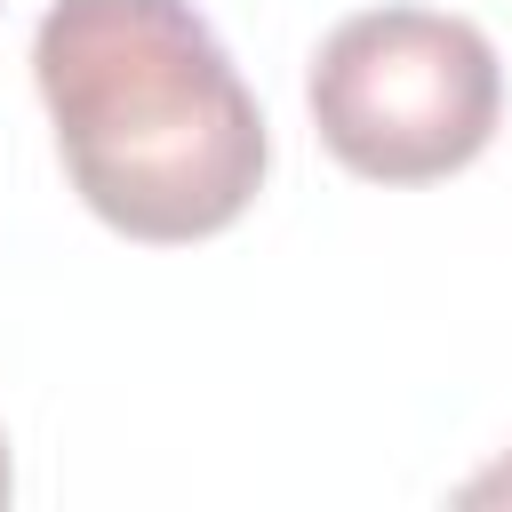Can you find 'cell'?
<instances>
[{
    "label": "cell",
    "instance_id": "1",
    "mask_svg": "<svg viewBox=\"0 0 512 512\" xmlns=\"http://www.w3.org/2000/svg\"><path fill=\"white\" fill-rule=\"evenodd\" d=\"M32 80L72 192L120 240L184 248L256 208L272 136L192 0H56Z\"/></svg>",
    "mask_w": 512,
    "mask_h": 512
},
{
    "label": "cell",
    "instance_id": "2",
    "mask_svg": "<svg viewBox=\"0 0 512 512\" xmlns=\"http://www.w3.org/2000/svg\"><path fill=\"white\" fill-rule=\"evenodd\" d=\"M304 104L320 144L352 176L440 184L488 152L504 120V64L472 16L360 8L320 40L304 72Z\"/></svg>",
    "mask_w": 512,
    "mask_h": 512
},
{
    "label": "cell",
    "instance_id": "3",
    "mask_svg": "<svg viewBox=\"0 0 512 512\" xmlns=\"http://www.w3.org/2000/svg\"><path fill=\"white\" fill-rule=\"evenodd\" d=\"M512 496V456L496 464V472H480V480H464V504H504Z\"/></svg>",
    "mask_w": 512,
    "mask_h": 512
},
{
    "label": "cell",
    "instance_id": "4",
    "mask_svg": "<svg viewBox=\"0 0 512 512\" xmlns=\"http://www.w3.org/2000/svg\"><path fill=\"white\" fill-rule=\"evenodd\" d=\"M8 488H16V480H8V440H0V504H8Z\"/></svg>",
    "mask_w": 512,
    "mask_h": 512
}]
</instances>
